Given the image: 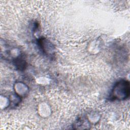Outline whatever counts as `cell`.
Returning <instances> with one entry per match:
<instances>
[{
  "label": "cell",
  "instance_id": "obj_2",
  "mask_svg": "<svg viewBox=\"0 0 130 130\" xmlns=\"http://www.w3.org/2000/svg\"><path fill=\"white\" fill-rule=\"evenodd\" d=\"M14 61V64L18 69L21 70V69H24L25 68L26 63H25V60H23V59L17 58H16Z\"/></svg>",
  "mask_w": 130,
  "mask_h": 130
},
{
  "label": "cell",
  "instance_id": "obj_1",
  "mask_svg": "<svg viewBox=\"0 0 130 130\" xmlns=\"http://www.w3.org/2000/svg\"><path fill=\"white\" fill-rule=\"evenodd\" d=\"M129 83L127 80H120L117 82L111 92V100H124L129 95Z\"/></svg>",
  "mask_w": 130,
  "mask_h": 130
}]
</instances>
